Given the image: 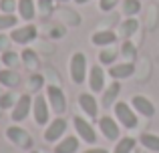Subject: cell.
I'll return each instance as SVG.
<instances>
[{
  "instance_id": "6da1fadb",
  "label": "cell",
  "mask_w": 159,
  "mask_h": 153,
  "mask_svg": "<svg viewBox=\"0 0 159 153\" xmlns=\"http://www.w3.org/2000/svg\"><path fill=\"white\" fill-rule=\"evenodd\" d=\"M113 107H115V117H117V121H119L125 129H135L137 123H139L135 109H133L129 103H121V101L115 103Z\"/></svg>"
},
{
  "instance_id": "7a4b0ae2",
  "label": "cell",
  "mask_w": 159,
  "mask_h": 153,
  "mask_svg": "<svg viewBox=\"0 0 159 153\" xmlns=\"http://www.w3.org/2000/svg\"><path fill=\"white\" fill-rule=\"evenodd\" d=\"M87 77V56L83 52H75L70 59V79L75 85H83Z\"/></svg>"
},
{
  "instance_id": "3957f363",
  "label": "cell",
  "mask_w": 159,
  "mask_h": 153,
  "mask_svg": "<svg viewBox=\"0 0 159 153\" xmlns=\"http://www.w3.org/2000/svg\"><path fill=\"white\" fill-rule=\"evenodd\" d=\"M47 95H48V105H51V109L54 111V113L57 115L65 113L66 111V97H65V93H62L57 85H48Z\"/></svg>"
},
{
  "instance_id": "277c9868",
  "label": "cell",
  "mask_w": 159,
  "mask_h": 153,
  "mask_svg": "<svg viewBox=\"0 0 159 153\" xmlns=\"http://www.w3.org/2000/svg\"><path fill=\"white\" fill-rule=\"evenodd\" d=\"M10 38H12V43H16V44H28L30 40L36 38V26L34 24H24V26L12 28Z\"/></svg>"
},
{
  "instance_id": "5b68a950",
  "label": "cell",
  "mask_w": 159,
  "mask_h": 153,
  "mask_svg": "<svg viewBox=\"0 0 159 153\" xmlns=\"http://www.w3.org/2000/svg\"><path fill=\"white\" fill-rule=\"evenodd\" d=\"M73 125H75L77 133L81 135V139H83L85 143H89V145L97 143V133H95V129L91 127V123L87 121V119H83V117H75V119H73Z\"/></svg>"
},
{
  "instance_id": "8992f818",
  "label": "cell",
  "mask_w": 159,
  "mask_h": 153,
  "mask_svg": "<svg viewBox=\"0 0 159 153\" xmlns=\"http://www.w3.org/2000/svg\"><path fill=\"white\" fill-rule=\"evenodd\" d=\"M99 129H101V133L105 135L109 141H119L121 129H119V125H117V121H113V117L103 115V117L99 119Z\"/></svg>"
},
{
  "instance_id": "52a82bcc",
  "label": "cell",
  "mask_w": 159,
  "mask_h": 153,
  "mask_svg": "<svg viewBox=\"0 0 159 153\" xmlns=\"http://www.w3.org/2000/svg\"><path fill=\"white\" fill-rule=\"evenodd\" d=\"M6 137L10 139L14 145H18V147H24V149H28V147L32 145V139H30V135L26 133V131L22 129V127H18V125H12V127H8L6 129Z\"/></svg>"
},
{
  "instance_id": "ba28073f",
  "label": "cell",
  "mask_w": 159,
  "mask_h": 153,
  "mask_svg": "<svg viewBox=\"0 0 159 153\" xmlns=\"http://www.w3.org/2000/svg\"><path fill=\"white\" fill-rule=\"evenodd\" d=\"M65 131H66V121L65 119H61V117H57L54 121L48 123V127H47V131H44V141L47 143H54L57 139H61L62 135H65Z\"/></svg>"
},
{
  "instance_id": "9c48e42d",
  "label": "cell",
  "mask_w": 159,
  "mask_h": 153,
  "mask_svg": "<svg viewBox=\"0 0 159 153\" xmlns=\"http://www.w3.org/2000/svg\"><path fill=\"white\" fill-rule=\"evenodd\" d=\"M131 107L135 109V113L143 115V117H153V115H155L153 103L149 101L147 97H143V95H135V97L131 99Z\"/></svg>"
},
{
  "instance_id": "30bf717a",
  "label": "cell",
  "mask_w": 159,
  "mask_h": 153,
  "mask_svg": "<svg viewBox=\"0 0 159 153\" xmlns=\"http://www.w3.org/2000/svg\"><path fill=\"white\" fill-rule=\"evenodd\" d=\"M30 95H22V97L16 101V105L12 107V121H24L30 113Z\"/></svg>"
},
{
  "instance_id": "8fae6325",
  "label": "cell",
  "mask_w": 159,
  "mask_h": 153,
  "mask_svg": "<svg viewBox=\"0 0 159 153\" xmlns=\"http://www.w3.org/2000/svg\"><path fill=\"white\" fill-rule=\"evenodd\" d=\"M79 107H81V109L87 113V117L97 119L99 105H97V99H95L91 93H81V95H79Z\"/></svg>"
},
{
  "instance_id": "7c38bea8",
  "label": "cell",
  "mask_w": 159,
  "mask_h": 153,
  "mask_svg": "<svg viewBox=\"0 0 159 153\" xmlns=\"http://www.w3.org/2000/svg\"><path fill=\"white\" fill-rule=\"evenodd\" d=\"M32 115H34V121L39 125H47L48 123V105H47V99L43 95L34 99V105H32Z\"/></svg>"
},
{
  "instance_id": "4fadbf2b",
  "label": "cell",
  "mask_w": 159,
  "mask_h": 153,
  "mask_svg": "<svg viewBox=\"0 0 159 153\" xmlns=\"http://www.w3.org/2000/svg\"><path fill=\"white\" fill-rule=\"evenodd\" d=\"M89 85L95 93L103 91V87H105V71L101 67H97V65L91 67V71H89Z\"/></svg>"
},
{
  "instance_id": "5bb4252c",
  "label": "cell",
  "mask_w": 159,
  "mask_h": 153,
  "mask_svg": "<svg viewBox=\"0 0 159 153\" xmlns=\"http://www.w3.org/2000/svg\"><path fill=\"white\" fill-rule=\"evenodd\" d=\"M115 40H117V34L113 30H99L91 36V43L95 47H113Z\"/></svg>"
},
{
  "instance_id": "9a60e30c",
  "label": "cell",
  "mask_w": 159,
  "mask_h": 153,
  "mask_svg": "<svg viewBox=\"0 0 159 153\" xmlns=\"http://www.w3.org/2000/svg\"><path fill=\"white\" fill-rule=\"evenodd\" d=\"M133 73H135V67H133V63L111 65V69H109V75H111V79H115V81H119V79H129Z\"/></svg>"
},
{
  "instance_id": "2e32d148",
  "label": "cell",
  "mask_w": 159,
  "mask_h": 153,
  "mask_svg": "<svg viewBox=\"0 0 159 153\" xmlns=\"http://www.w3.org/2000/svg\"><path fill=\"white\" fill-rule=\"evenodd\" d=\"M18 83H20V77L14 69H0V85L2 87L12 89V87H16Z\"/></svg>"
},
{
  "instance_id": "e0dca14e",
  "label": "cell",
  "mask_w": 159,
  "mask_h": 153,
  "mask_svg": "<svg viewBox=\"0 0 159 153\" xmlns=\"http://www.w3.org/2000/svg\"><path fill=\"white\" fill-rule=\"evenodd\" d=\"M77 149H79V139L69 135L54 147V153H77Z\"/></svg>"
},
{
  "instance_id": "ac0fdd59",
  "label": "cell",
  "mask_w": 159,
  "mask_h": 153,
  "mask_svg": "<svg viewBox=\"0 0 159 153\" xmlns=\"http://www.w3.org/2000/svg\"><path fill=\"white\" fill-rule=\"evenodd\" d=\"M18 14L22 20H32L36 14V8L32 0H18Z\"/></svg>"
},
{
  "instance_id": "d6986e66",
  "label": "cell",
  "mask_w": 159,
  "mask_h": 153,
  "mask_svg": "<svg viewBox=\"0 0 159 153\" xmlns=\"http://www.w3.org/2000/svg\"><path fill=\"white\" fill-rule=\"evenodd\" d=\"M139 143L149 151H155L159 153V135H153V133H143L139 137Z\"/></svg>"
},
{
  "instance_id": "ffe728a7",
  "label": "cell",
  "mask_w": 159,
  "mask_h": 153,
  "mask_svg": "<svg viewBox=\"0 0 159 153\" xmlns=\"http://www.w3.org/2000/svg\"><path fill=\"white\" fill-rule=\"evenodd\" d=\"M137 28H139V22H137L133 16H129V18L121 24V36H123V40H129V38H131V36L135 34Z\"/></svg>"
},
{
  "instance_id": "44dd1931",
  "label": "cell",
  "mask_w": 159,
  "mask_h": 153,
  "mask_svg": "<svg viewBox=\"0 0 159 153\" xmlns=\"http://www.w3.org/2000/svg\"><path fill=\"white\" fill-rule=\"evenodd\" d=\"M119 93H121V85H119V81H115V83H113V85L105 91V97H103V107H111L113 101L119 97Z\"/></svg>"
},
{
  "instance_id": "7402d4cb",
  "label": "cell",
  "mask_w": 159,
  "mask_h": 153,
  "mask_svg": "<svg viewBox=\"0 0 159 153\" xmlns=\"http://www.w3.org/2000/svg\"><path fill=\"white\" fill-rule=\"evenodd\" d=\"M20 59H22V63L26 65L28 69H39V59H36V52L30 51V48H24L22 55H20Z\"/></svg>"
},
{
  "instance_id": "603a6c76",
  "label": "cell",
  "mask_w": 159,
  "mask_h": 153,
  "mask_svg": "<svg viewBox=\"0 0 159 153\" xmlns=\"http://www.w3.org/2000/svg\"><path fill=\"white\" fill-rule=\"evenodd\" d=\"M133 147H135V139L133 137H123V139L117 141V147H115L113 153H131Z\"/></svg>"
},
{
  "instance_id": "cb8c5ba5",
  "label": "cell",
  "mask_w": 159,
  "mask_h": 153,
  "mask_svg": "<svg viewBox=\"0 0 159 153\" xmlns=\"http://www.w3.org/2000/svg\"><path fill=\"white\" fill-rule=\"evenodd\" d=\"M2 65L6 69H14V67H18V63H20V55H16V52H12V51H6V52H2Z\"/></svg>"
},
{
  "instance_id": "d4e9b609",
  "label": "cell",
  "mask_w": 159,
  "mask_h": 153,
  "mask_svg": "<svg viewBox=\"0 0 159 153\" xmlns=\"http://www.w3.org/2000/svg\"><path fill=\"white\" fill-rule=\"evenodd\" d=\"M139 10H141V2L139 0H125L123 2V12L127 14V18L129 16H135Z\"/></svg>"
},
{
  "instance_id": "484cf974",
  "label": "cell",
  "mask_w": 159,
  "mask_h": 153,
  "mask_svg": "<svg viewBox=\"0 0 159 153\" xmlns=\"http://www.w3.org/2000/svg\"><path fill=\"white\" fill-rule=\"evenodd\" d=\"M115 59H117L115 48H103L101 55H99V61H101L103 65H113V63H115Z\"/></svg>"
},
{
  "instance_id": "4316f807",
  "label": "cell",
  "mask_w": 159,
  "mask_h": 153,
  "mask_svg": "<svg viewBox=\"0 0 159 153\" xmlns=\"http://www.w3.org/2000/svg\"><path fill=\"white\" fill-rule=\"evenodd\" d=\"M16 105V99H14V95L12 93H4V95H0V109H12V107Z\"/></svg>"
},
{
  "instance_id": "83f0119b",
  "label": "cell",
  "mask_w": 159,
  "mask_h": 153,
  "mask_svg": "<svg viewBox=\"0 0 159 153\" xmlns=\"http://www.w3.org/2000/svg\"><path fill=\"white\" fill-rule=\"evenodd\" d=\"M16 24V16L14 14H0V30L12 28Z\"/></svg>"
},
{
  "instance_id": "f1b7e54d",
  "label": "cell",
  "mask_w": 159,
  "mask_h": 153,
  "mask_svg": "<svg viewBox=\"0 0 159 153\" xmlns=\"http://www.w3.org/2000/svg\"><path fill=\"white\" fill-rule=\"evenodd\" d=\"M0 10H2L4 14H12V12L16 10V2L14 0H0Z\"/></svg>"
},
{
  "instance_id": "f546056e",
  "label": "cell",
  "mask_w": 159,
  "mask_h": 153,
  "mask_svg": "<svg viewBox=\"0 0 159 153\" xmlns=\"http://www.w3.org/2000/svg\"><path fill=\"white\" fill-rule=\"evenodd\" d=\"M121 52H123V56H127V59H133V56H135V47H133L131 40H123V48H121Z\"/></svg>"
},
{
  "instance_id": "4dcf8cb0",
  "label": "cell",
  "mask_w": 159,
  "mask_h": 153,
  "mask_svg": "<svg viewBox=\"0 0 159 153\" xmlns=\"http://www.w3.org/2000/svg\"><path fill=\"white\" fill-rule=\"evenodd\" d=\"M39 8L43 16H48L52 12V0H39Z\"/></svg>"
},
{
  "instance_id": "1f68e13d",
  "label": "cell",
  "mask_w": 159,
  "mask_h": 153,
  "mask_svg": "<svg viewBox=\"0 0 159 153\" xmlns=\"http://www.w3.org/2000/svg\"><path fill=\"white\" fill-rule=\"evenodd\" d=\"M43 83H44V79H43V75H36V73H34V75H32L30 77V87H32V89H40V87H43Z\"/></svg>"
},
{
  "instance_id": "d6a6232c",
  "label": "cell",
  "mask_w": 159,
  "mask_h": 153,
  "mask_svg": "<svg viewBox=\"0 0 159 153\" xmlns=\"http://www.w3.org/2000/svg\"><path fill=\"white\" fill-rule=\"evenodd\" d=\"M10 43H12V38H10V36L0 34V51H2V52L10 51Z\"/></svg>"
},
{
  "instance_id": "836d02e7",
  "label": "cell",
  "mask_w": 159,
  "mask_h": 153,
  "mask_svg": "<svg viewBox=\"0 0 159 153\" xmlns=\"http://www.w3.org/2000/svg\"><path fill=\"white\" fill-rule=\"evenodd\" d=\"M115 2L117 0H101V8L103 10H111V8L115 6Z\"/></svg>"
},
{
  "instance_id": "e575fe53",
  "label": "cell",
  "mask_w": 159,
  "mask_h": 153,
  "mask_svg": "<svg viewBox=\"0 0 159 153\" xmlns=\"http://www.w3.org/2000/svg\"><path fill=\"white\" fill-rule=\"evenodd\" d=\"M83 153H109L107 149H101V147H93V149H87V151H83Z\"/></svg>"
},
{
  "instance_id": "d590c367",
  "label": "cell",
  "mask_w": 159,
  "mask_h": 153,
  "mask_svg": "<svg viewBox=\"0 0 159 153\" xmlns=\"http://www.w3.org/2000/svg\"><path fill=\"white\" fill-rule=\"evenodd\" d=\"M75 2H77V4H87L89 0H75Z\"/></svg>"
},
{
  "instance_id": "8d00e7d4",
  "label": "cell",
  "mask_w": 159,
  "mask_h": 153,
  "mask_svg": "<svg viewBox=\"0 0 159 153\" xmlns=\"http://www.w3.org/2000/svg\"><path fill=\"white\" fill-rule=\"evenodd\" d=\"M0 117H2V109H0Z\"/></svg>"
},
{
  "instance_id": "74e56055",
  "label": "cell",
  "mask_w": 159,
  "mask_h": 153,
  "mask_svg": "<svg viewBox=\"0 0 159 153\" xmlns=\"http://www.w3.org/2000/svg\"><path fill=\"white\" fill-rule=\"evenodd\" d=\"M30 153H39V151H30Z\"/></svg>"
},
{
  "instance_id": "f35d334b",
  "label": "cell",
  "mask_w": 159,
  "mask_h": 153,
  "mask_svg": "<svg viewBox=\"0 0 159 153\" xmlns=\"http://www.w3.org/2000/svg\"><path fill=\"white\" fill-rule=\"evenodd\" d=\"M0 63H2V59H0Z\"/></svg>"
}]
</instances>
